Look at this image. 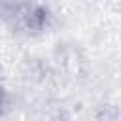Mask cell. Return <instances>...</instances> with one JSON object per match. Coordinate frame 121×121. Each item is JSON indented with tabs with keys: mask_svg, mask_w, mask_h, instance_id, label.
<instances>
[{
	"mask_svg": "<svg viewBox=\"0 0 121 121\" xmlns=\"http://www.w3.org/2000/svg\"><path fill=\"white\" fill-rule=\"evenodd\" d=\"M9 25L23 34H40L47 28V9L36 2H17L6 11Z\"/></svg>",
	"mask_w": 121,
	"mask_h": 121,
	"instance_id": "6da1fadb",
	"label": "cell"
},
{
	"mask_svg": "<svg viewBox=\"0 0 121 121\" xmlns=\"http://www.w3.org/2000/svg\"><path fill=\"white\" fill-rule=\"evenodd\" d=\"M4 106H6V91H4V87H2V83H0V113H2Z\"/></svg>",
	"mask_w": 121,
	"mask_h": 121,
	"instance_id": "7a4b0ae2",
	"label": "cell"
}]
</instances>
